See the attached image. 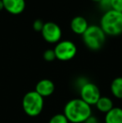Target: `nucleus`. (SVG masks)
I'll list each match as a JSON object with an SVG mask.
<instances>
[{"label": "nucleus", "instance_id": "21", "mask_svg": "<svg viewBox=\"0 0 122 123\" xmlns=\"http://www.w3.org/2000/svg\"><path fill=\"white\" fill-rule=\"evenodd\" d=\"M93 2H95V3H99V2L101 1V0H91Z\"/></svg>", "mask_w": 122, "mask_h": 123}, {"label": "nucleus", "instance_id": "12", "mask_svg": "<svg viewBox=\"0 0 122 123\" xmlns=\"http://www.w3.org/2000/svg\"><path fill=\"white\" fill-rule=\"evenodd\" d=\"M95 106L99 111L105 114L114 107V103L110 97L101 96L100 98L98 100L97 103L95 104Z\"/></svg>", "mask_w": 122, "mask_h": 123}, {"label": "nucleus", "instance_id": "20", "mask_svg": "<svg viewBox=\"0 0 122 123\" xmlns=\"http://www.w3.org/2000/svg\"><path fill=\"white\" fill-rule=\"evenodd\" d=\"M4 9V8H3V1L2 0H0V12L2 11V10Z\"/></svg>", "mask_w": 122, "mask_h": 123}, {"label": "nucleus", "instance_id": "16", "mask_svg": "<svg viewBox=\"0 0 122 123\" xmlns=\"http://www.w3.org/2000/svg\"><path fill=\"white\" fill-rule=\"evenodd\" d=\"M111 9L122 13V0H110Z\"/></svg>", "mask_w": 122, "mask_h": 123}, {"label": "nucleus", "instance_id": "1", "mask_svg": "<svg viewBox=\"0 0 122 123\" xmlns=\"http://www.w3.org/2000/svg\"><path fill=\"white\" fill-rule=\"evenodd\" d=\"M63 114L69 122L84 123L92 116V109L80 98H75L65 104Z\"/></svg>", "mask_w": 122, "mask_h": 123}, {"label": "nucleus", "instance_id": "9", "mask_svg": "<svg viewBox=\"0 0 122 123\" xmlns=\"http://www.w3.org/2000/svg\"><path fill=\"white\" fill-rule=\"evenodd\" d=\"M3 8L8 13L13 15H18L25 9V0H2Z\"/></svg>", "mask_w": 122, "mask_h": 123}, {"label": "nucleus", "instance_id": "7", "mask_svg": "<svg viewBox=\"0 0 122 123\" xmlns=\"http://www.w3.org/2000/svg\"><path fill=\"white\" fill-rule=\"evenodd\" d=\"M41 34L46 42L49 44H57L62 38V29L58 24L51 21L47 22L44 23Z\"/></svg>", "mask_w": 122, "mask_h": 123}, {"label": "nucleus", "instance_id": "13", "mask_svg": "<svg viewBox=\"0 0 122 123\" xmlns=\"http://www.w3.org/2000/svg\"><path fill=\"white\" fill-rule=\"evenodd\" d=\"M111 94L117 99H122V77H116L110 84Z\"/></svg>", "mask_w": 122, "mask_h": 123}, {"label": "nucleus", "instance_id": "10", "mask_svg": "<svg viewBox=\"0 0 122 123\" xmlns=\"http://www.w3.org/2000/svg\"><path fill=\"white\" fill-rule=\"evenodd\" d=\"M89 23L87 19L83 16H75L71 19L70 22V29L72 32L79 35H83L89 27Z\"/></svg>", "mask_w": 122, "mask_h": 123}, {"label": "nucleus", "instance_id": "6", "mask_svg": "<svg viewBox=\"0 0 122 123\" xmlns=\"http://www.w3.org/2000/svg\"><path fill=\"white\" fill-rule=\"evenodd\" d=\"M80 96L81 100L91 106L95 105L98 100L100 98L101 94L99 87L94 83L87 81L80 88Z\"/></svg>", "mask_w": 122, "mask_h": 123}, {"label": "nucleus", "instance_id": "17", "mask_svg": "<svg viewBox=\"0 0 122 123\" xmlns=\"http://www.w3.org/2000/svg\"><path fill=\"white\" fill-rule=\"evenodd\" d=\"M44 22L41 19H39V18H37L33 23V29L35 31H37V32H41L43 28H44Z\"/></svg>", "mask_w": 122, "mask_h": 123}, {"label": "nucleus", "instance_id": "14", "mask_svg": "<svg viewBox=\"0 0 122 123\" xmlns=\"http://www.w3.org/2000/svg\"><path fill=\"white\" fill-rule=\"evenodd\" d=\"M49 123H70L68 119L65 117L63 113L55 114L50 118Z\"/></svg>", "mask_w": 122, "mask_h": 123}, {"label": "nucleus", "instance_id": "4", "mask_svg": "<svg viewBox=\"0 0 122 123\" xmlns=\"http://www.w3.org/2000/svg\"><path fill=\"white\" fill-rule=\"evenodd\" d=\"M44 99L35 91L27 92L22 100V107L25 114L31 117H38L44 109Z\"/></svg>", "mask_w": 122, "mask_h": 123}, {"label": "nucleus", "instance_id": "5", "mask_svg": "<svg viewBox=\"0 0 122 123\" xmlns=\"http://www.w3.org/2000/svg\"><path fill=\"white\" fill-rule=\"evenodd\" d=\"M54 50L56 59L60 61H69L75 58L77 54L76 45L70 40H60L55 44Z\"/></svg>", "mask_w": 122, "mask_h": 123}, {"label": "nucleus", "instance_id": "19", "mask_svg": "<svg viewBox=\"0 0 122 123\" xmlns=\"http://www.w3.org/2000/svg\"><path fill=\"white\" fill-rule=\"evenodd\" d=\"M84 123H99V121H98V119L96 118L95 117L91 116V117H89Z\"/></svg>", "mask_w": 122, "mask_h": 123}, {"label": "nucleus", "instance_id": "15", "mask_svg": "<svg viewBox=\"0 0 122 123\" xmlns=\"http://www.w3.org/2000/svg\"><path fill=\"white\" fill-rule=\"evenodd\" d=\"M43 57H44V60L47 62H52V61H54V60H56L54 50L52 49H46L45 51L44 52Z\"/></svg>", "mask_w": 122, "mask_h": 123}, {"label": "nucleus", "instance_id": "11", "mask_svg": "<svg viewBox=\"0 0 122 123\" xmlns=\"http://www.w3.org/2000/svg\"><path fill=\"white\" fill-rule=\"evenodd\" d=\"M105 123H122V108L114 106L105 113Z\"/></svg>", "mask_w": 122, "mask_h": 123}, {"label": "nucleus", "instance_id": "18", "mask_svg": "<svg viewBox=\"0 0 122 123\" xmlns=\"http://www.w3.org/2000/svg\"><path fill=\"white\" fill-rule=\"evenodd\" d=\"M99 4L100 5V7L105 9V11L109 9H111V4H110V0H101L99 3Z\"/></svg>", "mask_w": 122, "mask_h": 123}, {"label": "nucleus", "instance_id": "3", "mask_svg": "<svg viewBox=\"0 0 122 123\" xmlns=\"http://www.w3.org/2000/svg\"><path fill=\"white\" fill-rule=\"evenodd\" d=\"M85 45L90 50L100 49L105 44L106 34L99 25H90L82 35Z\"/></svg>", "mask_w": 122, "mask_h": 123}, {"label": "nucleus", "instance_id": "8", "mask_svg": "<svg viewBox=\"0 0 122 123\" xmlns=\"http://www.w3.org/2000/svg\"><path fill=\"white\" fill-rule=\"evenodd\" d=\"M34 91L40 95L43 98L49 97L55 91V86L52 80L49 79H43L40 80L39 82L36 84L35 90Z\"/></svg>", "mask_w": 122, "mask_h": 123}, {"label": "nucleus", "instance_id": "2", "mask_svg": "<svg viewBox=\"0 0 122 123\" xmlns=\"http://www.w3.org/2000/svg\"><path fill=\"white\" fill-rule=\"evenodd\" d=\"M99 26L106 35L117 36L122 34V13L114 9L105 11L100 18Z\"/></svg>", "mask_w": 122, "mask_h": 123}]
</instances>
